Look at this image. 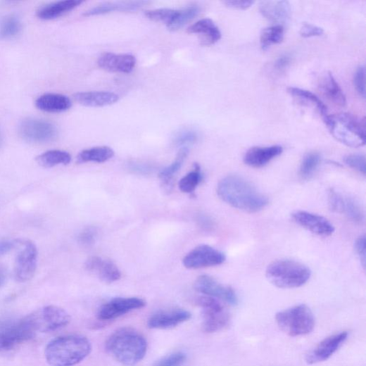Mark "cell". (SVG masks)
I'll return each mask as SVG.
<instances>
[{"instance_id": "obj_26", "label": "cell", "mask_w": 366, "mask_h": 366, "mask_svg": "<svg viewBox=\"0 0 366 366\" xmlns=\"http://www.w3.org/2000/svg\"><path fill=\"white\" fill-rule=\"evenodd\" d=\"M188 32L191 34L201 35L203 45L213 44L218 42L222 37L221 32L218 27L209 18L200 20L189 27Z\"/></svg>"}, {"instance_id": "obj_19", "label": "cell", "mask_w": 366, "mask_h": 366, "mask_svg": "<svg viewBox=\"0 0 366 366\" xmlns=\"http://www.w3.org/2000/svg\"><path fill=\"white\" fill-rule=\"evenodd\" d=\"M98 64L102 69L113 72L128 74L136 65V58L130 54L106 53L99 59Z\"/></svg>"}, {"instance_id": "obj_22", "label": "cell", "mask_w": 366, "mask_h": 366, "mask_svg": "<svg viewBox=\"0 0 366 366\" xmlns=\"http://www.w3.org/2000/svg\"><path fill=\"white\" fill-rule=\"evenodd\" d=\"M262 15L273 23L287 22L291 15V6L288 1H262L259 6Z\"/></svg>"}, {"instance_id": "obj_1", "label": "cell", "mask_w": 366, "mask_h": 366, "mask_svg": "<svg viewBox=\"0 0 366 366\" xmlns=\"http://www.w3.org/2000/svg\"><path fill=\"white\" fill-rule=\"evenodd\" d=\"M217 193L227 204L248 213H257L268 204L265 196L248 181L238 175H229L221 179Z\"/></svg>"}, {"instance_id": "obj_48", "label": "cell", "mask_w": 366, "mask_h": 366, "mask_svg": "<svg viewBox=\"0 0 366 366\" xmlns=\"http://www.w3.org/2000/svg\"><path fill=\"white\" fill-rule=\"evenodd\" d=\"M16 246V243L9 241H0V255L8 253Z\"/></svg>"}, {"instance_id": "obj_34", "label": "cell", "mask_w": 366, "mask_h": 366, "mask_svg": "<svg viewBox=\"0 0 366 366\" xmlns=\"http://www.w3.org/2000/svg\"><path fill=\"white\" fill-rule=\"evenodd\" d=\"M22 24L15 15L6 17L0 23V39H8L17 36L21 31Z\"/></svg>"}, {"instance_id": "obj_38", "label": "cell", "mask_w": 366, "mask_h": 366, "mask_svg": "<svg viewBox=\"0 0 366 366\" xmlns=\"http://www.w3.org/2000/svg\"><path fill=\"white\" fill-rule=\"evenodd\" d=\"M178 13V11L161 8L149 11L146 13V16L156 22L164 23L167 27L173 21Z\"/></svg>"}, {"instance_id": "obj_15", "label": "cell", "mask_w": 366, "mask_h": 366, "mask_svg": "<svg viewBox=\"0 0 366 366\" xmlns=\"http://www.w3.org/2000/svg\"><path fill=\"white\" fill-rule=\"evenodd\" d=\"M292 218L307 231L319 236H331L335 232L334 226L322 215L299 210L292 214Z\"/></svg>"}, {"instance_id": "obj_4", "label": "cell", "mask_w": 366, "mask_h": 366, "mask_svg": "<svg viewBox=\"0 0 366 366\" xmlns=\"http://www.w3.org/2000/svg\"><path fill=\"white\" fill-rule=\"evenodd\" d=\"M326 125L340 143L351 148L365 144V122L349 113L329 115L324 120Z\"/></svg>"}, {"instance_id": "obj_29", "label": "cell", "mask_w": 366, "mask_h": 366, "mask_svg": "<svg viewBox=\"0 0 366 366\" xmlns=\"http://www.w3.org/2000/svg\"><path fill=\"white\" fill-rule=\"evenodd\" d=\"M114 156L115 152L110 147H96L82 151L77 156V162L79 163L90 162L103 163L112 159Z\"/></svg>"}, {"instance_id": "obj_47", "label": "cell", "mask_w": 366, "mask_h": 366, "mask_svg": "<svg viewBox=\"0 0 366 366\" xmlns=\"http://www.w3.org/2000/svg\"><path fill=\"white\" fill-rule=\"evenodd\" d=\"M291 58L289 55H284L281 56L274 64V67L279 70H284L291 63Z\"/></svg>"}, {"instance_id": "obj_45", "label": "cell", "mask_w": 366, "mask_h": 366, "mask_svg": "<svg viewBox=\"0 0 366 366\" xmlns=\"http://www.w3.org/2000/svg\"><path fill=\"white\" fill-rule=\"evenodd\" d=\"M365 243V236L359 237L355 243V250L364 268L365 267L366 262Z\"/></svg>"}, {"instance_id": "obj_44", "label": "cell", "mask_w": 366, "mask_h": 366, "mask_svg": "<svg viewBox=\"0 0 366 366\" xmlns=\"http://www.w3.org/2000/svg\"><path fill=\"white\" fill-rule=\"evenodd\" d=\"M324 33L323 28L310 23H303L300 30V34L303 37H320Z\"/></svg>"}, {"instance_id": "obj_43", "label": "cell", "mask_w": 366, "mask_h": 366, "mask_svg": "<svg viewBox=\"0 0 366 366\" xmlns=\"http://www.w3.org/2000/svg\"><path fill=\"white\" fill-rule=\"evenodd\" d=\"M98 238V231L96 227H89L80 234L79 242L84 246H93Z\"/></svg>"}, {"instance_id": "obj_28", "label": "cell", "mask_w": 366, "mask_h": 366, "mask_svg": "<svg viewBox=\"0 0 366 366\" xmlns=\"http://www.w3.org/2000/svg\"><path fill=\"white\" fill-rule=\"evenodd\" d=\"M288 92L291 96L315 108L320 115H322L323 120H325L329 115L326 105L311 92L294 87H289Z\"/></svg>"}, {"instance_id": "obj_2", "label": "cell", "mask_w": 366, "mask_h": 366, "mask_svg": "<svg viewBox=\"0 0 366 366\" xmlns=\"http://www.w3.org/2000/svg\"><path fill=\"white\" fill-rule=\"evenodd\" d=\"M92 351L89 341L82 336L70 335L51 341L45 348V358L51 366H75Z\"/></svg>"}, {"instance_id": "obj_27", "label": "cell", "mask_w": 366, "mask_h": 366, "mask_svg": "<svg viewBox=\"0 0 366 366\" xmlns=\"http://www.w3.org/2000/svg\"><path fill=\"white\" fill-rule=\"evenodd\" d=\"M189 149L188 147L182 148L174 162L162 170L159 177L162 182V187L166 192H170L174 186V176L179 170L183 163L188 158Z\"/></svg>"}, {"instance_id": "obj_36", "label": "cell", "mask_w": 366, "mask_h": 366, "mask_svg": "<svg viewBox=\"0 0 366 366\" xmlns=\"http://www.w3.org/2000/svg\"><path fill=\"white\" fill-rule=\"evenodd\" d=\"M341 213L345 214L351 220L361 223L364 220V213L360 205L354 199L343 197Z\"/></svg>"}, {"instance_id": "obj_18", "label": "cell", "mask_w": 366, "mask_h": 366, "mask_svg": "<svg viewBox=\"0 0 366 366\" xmlns=\"http://www.w3.org/2000/svg\"><path fill=\"white\" fill-rule=\"evenodd\" d=\"M85 268L89 272H95L106 284L116 282L122 277L120 270L113 261L99 256L89 258L85 263Z\"/></svg>"}, {"instance_id": "obj_11", "label": "cell", "mask_w": 366, "mask_h": 366, "mask_svg": "<svg viewBox=\"0 0 366 366\" xmlns=\"http://www.w3.org/2000/svg\"><path fill=\"white\" fill-rule=\"evenodd\" d=\"M34 334L25 318L0 325V351L11 350L17 345L30 340Z\"/></svg>"}, {"instance_id": "obj_24", "label": "cell", "mask_w": 366, "mask_h": 366, "mask_svg": "<svg viewBox=\"0 0 366 366\" xmlns=\"http://www.w3.org/2000/svg\"><path fill=\"white\" fill-rule=\"evenodd\" d=\"M319 87L324 96L331 102L337 106L346 107V96L332 72H327L320 79Z\"/></svg>"}, {"instance_id": "obj_10", "label": "cell", "mask_w": 366, "mask_h": 366, "mask_svg": "<svg viewBox=\"0 0 366 366\" xmlns=\"http://www.w3.org/2000/svg\"><path fill=\"white\" fill-rule=\"evenodd\" d=\"M19 250L15 263V277L20 282H27L34 276L37 265V249L30 241L20 244Z\"/></svg>"}, {"instance_id": "obj_46", "label": "cell", "mask_w": 366, "mask_h": 366, "mask_svg": "<svg viewBox=\"0 0 366 366\" xmlns=\"http://www.w3.org/2000/svg\"><path fill=\"white\" fill-rule=\"evenodd\" d=\"M226 6L238 10H247L254 4V1H225L223 3Z\"/></svg>"}, {"instance_id": "obj_7", "label": "cell", "mask_w": 366, "mask_h": 366, "mask_svg": "<svg viewBox=\"0 0 366 366\" xmlns=\"http://www.w3.org/2000/svg\"><path fill=\"white\" fill-rule=\"evenodd\" d=\"M34 333H49L59 330L70 322V317L63 308L45 306L24 317Z\"/></svg>"}, {"instance_id": "obj_9", "label": "cell", "mask_w": 366, "mask_h": 366, "mask_svg": "<svg viewBox=\"0 0 366 366\" xmlns=\"http://www.w3.org/2000/svg\"><path fill=\"white\" fill-rule=\"evenodd\" d=\"M19 132L23 140L32 144H48L57 137L56 126L49 121L27 118L20 125Z\"/></svg>"}, {"instance_id": "obj_33", "label": "cell", "mask_w": 366, "mask_h": 366, "mask_svg": "<svg viewBox=\"0 0 366 366\" xmlns=\"http://www.w3.org/2000/svg\"><path fill=\"white\" fill-rule=\"evenodd\" d=\"M203 179L201 167L198 164L195 165L194 170L183 177L178 183L179 190L182 193L192 194L200 185Z\"/></svg>"}, {"instance_id": "obj_40", "label": "cell", "mask_w": 366, "mask_h": 366, "mask_svg": "<svg viewBox=\"0 0 366 366\" xmlns=\"http://www.w3.org/2000/svg\"><path fill=\"white\" fill-rule=\"evenodd\" d=\"M345 163L350 168L362 173L363 175L366 173L365 157L360 154H351L345 157Z\"/></svg>"}, {"instance_id": "obj_21", "label": "cell", "mask_w": 366, "mask_h": 366, "mask_svg": "<svg viewBox=\"0 0 366 366\" xmlns=\"http://www.w3.org/2000/svg\"><path fill=\"white\" fill-rule=\"evenodd\" d=\"M282 153L283 148L280 146L253 147L246 153L244 160L250 167L261 168L282 155Z\"/></svg>"}, {"instance_id": "obj_3", "label": "cell", "mask_w": 366, "mask_h": 366, "mask_svg": "<svg viewBox=\"0 0 366 366\" xmlns=\"http://www.w3.org/2000/svg\"><path fill=\"white\" fill-rule=\"evenodd\" d=\"M106 348L122 365L133 366L146 356L148 343L139 332L124 328L111 335L107 341Z\"/></svg>"}, {"instance_id": "obj_8", "label": "cell", "mask_w": 366, "mask_h": 366, "mask_svg": "<svg viewBox=\"0 0 366 366\" xmlns=\"http://www.w3.org/2000/svg\"><path fill=\"white\" fill-rule=\"evenodd\" d=\"M196 303L203 310V329L206 333L220 332L230 322V315L216 298L201 296L197 299Z\"/></svg>"}, {"instance_id": "obj_39", "label": "cell", "mask_w": 366, "mask_h": 366, "mask_svg": "<svg viewBox=\"0 0 366 366\" xmlns=\"http://www.w3.org/2000/svg\"><path fill=\"white\" fill-rule=\"evenodd\" d=\"M198 137V136L196 131L187 130L177 134L174 140V143L177 146L184 148L187 147L189 145H192L196 143Z\"/></svg>"}, {"instance_id": "obj_23", "label": "cell", "mask_w": 366, "mask_h": 366, "mask_svg": "<svg viewBox=\"0 0 366 366\" xmlns=\"http://www.w3.org/2000/svg\"><path fill=\"white\" fill-rule=\"evenodd\" d=\"M36 107L44 112L58 113L72 107L70 99L62 94H47L39 96L35 101Z\"/></svg>"}, {"instance_id": "obj_20", "label": "cell", "mask_w": 366, "mask_h": 366, "mask_svg": "<svg viewBox=\"0 0 366 366\" xmlns=\"http://www.w3.org/2000/svg\"><path fill=\"white\" fill-rule=\"evenodd\" d=\"M75 100L82 106L99 108L113 105L119 101V96L108 91L83 92L74 95Z\"/></svg>"}, {"instance_id": "obj_32", "label": "cell", "mask_w": 366, "mask_h": 366, "mask_svg": "<svg viewBox=\"0 0 366 366\" xmlns=\"http://www.w3.org/2000/svg\"><path fill=\"white\" fill-rule=\"evenodd\" d=\"M284 38V27L277 25L263 30L260 42L263 51L267 50L272 45L281 43Z\"/></svg>"}, {"instance_id": "obj_14", "label": "cell", "mask_w": 366, "mask_h": 366, "mask_svg": "<svg viewBox=\"0 0 366 366\" xmlns=\"http://www.w3.org/2000/svg\"><path fill=\"white\" fill-rule=\"evenodd\" d=\"M144 300L139 298H117L105 303L100 308L98 317L101 320H111L132 310L146 306Z\"/></svg>"}, {"instance_id": "obj_30", "label": "cell", "mask_w": 366, "mask_h": 366, "mask_svg": "<svg viewBox=\"0 0 366 366\" xmlns=\"http://www.w3.org/2000/svg\"><path fill=\"white\" fill-rule=\"evenodd\" d=\"M146 4V2L108 4L90 9L86 11L84 15L89 17L107 14L115 11H132L141 8Z\"/></svg>"}, {"instance_id": "obj_16", "label": "cell", "mask_w": 366, "mask_h": 366, "mask_svg": "<svg viewBox=\"0 0 366 366\" xmlns=\"http://www.w3.org/2000/svg\"><path fill=\"white\" fill-rule=\"evenodd\" d=\"M191 316L189 311L181 308L160 310L151 315L148 325L153 329H168L187 322Z\"/></svg>"}, {"instance_id": "obj_42", "label": "cell", "mask_w": 366, "mask_h": 366, "mask_svg": "<svg viewBox=\"0 0 366 366\" xmlns=\"http://www.w3.org/2000/svg\"><path fill=\"white\" fill-rule=\"evenodd\" d=\"M187 360V355L182 352L174 353L159 361L156 366H182Z\"/></svg>"}, {"instance_id": "obj_5", "label": "cell", "mask_w": 366, "mask_h": 366, "mask_svg": "<svg viewBox=\"0 0 366 366\" xmlns=\"http://www.w3.org/2000/svg\"><path fill=\"white\" fill-rule=\"evenodd\" d=\"M311 277L310 270L305 265L291 260L274 262L266 270V278L280 289H296L305 285Z\"/></svg>"}, {"instance_id": "obj_6", "label": "cell", "mask_w": 366, "mask_h": 366, "mask_svg": "<svg viewBox=\"0 0 366 366\" xmlns=\"http://www.w3.org/2000/svg\"><path fill=\"white\" fill-rule=\"evenodd\" d=\"M276 320L279 328L291 337L308 335L315 327L313 313L310 308L304 304L278 313Z\"/></svg>"}, {"instance_id": "obj_41", "label": "cell", "mask_w": 366, "mask_h": 366, "mask_svg": "<svg viewBox=\"0 0 366 366\" xmlns=\"http://www.w3.org/2000/svg\"><path fill=\"white\" fill-rule=\"evenodd\" d=\"M354 85L359 96L365 99V68L364 65L360 66L354 75Z\"/></svg>"}, {"instance_id": "obj_35", "label": "cell", "mask_w": 366, "mask_h": 366, "mask_svg": "<svg viewBox=\"0 0 366 366\" xmlns=\"http://www.w3.org/2000/svg\"><path fill=\"white\" fill-rule=\"evenodd\" d=\"M201 9L196 6H192L187 8L178 11V13L173 21L168 26L170 30L175 31L194 20L199 15Z\"/></svg>"}, {"instance_id": "obj_31", "label": "cell", "mask_w": 366, "mask_h": 366, "mask_svg": "<svg viewBox=\"0 0 366 366\" xmlns=\"http://www.w3.org/2000/svg\"><path fill=\"white\" fill-rule=\"evenodd\" d=\"M72 158L69 153L60 150L45 152L37 157V163L42 167L49 168L59 165H68Z\"/></svg>"}, {"instance_id": "obj_13", "label": "cell", "mask_w": 366, "mask_h": 366, "mask_svg": "<svg viewBox=\"0 0 366 366\" xmlns=\"http://www.w3.org/2000/svg\"><path fill=\"white\" fill-rule=\"evenodd\" d=\"M194 289L206 296L222 300L228 304L236 305L239 303L236 294L231 287L222 285L207 274H203L196 280Z\"/></svg>"}, {"instance_id": "obj_25", "label": "cell", "mask_w": 366, "mask_h": 366, "mask_svg": "<svg viewBox=\"0 0 366 366\" xmlns=\"http://www.w3.org/2000/svg\"><path fill=\"white\" fill-rule=\"evenodd\" d=\"M80 0H65L41 7L37 11V16L43 20L57 19L65 14L73 11L82 4Z\"/></svg>"}, {"instance_id": "obj_37", "label": "cell", "mask_w": 366, "mask_h": 366, "mask_svg": "<svg viewBox=\"0 0 366 366\" xmlns=\"http://www.w3.org/2000/svg\"><path fill=\"white\" fill-rule=\"evenodd\" d=\"M320 163V156L317 153L307 154L300 167V176L303 179H308L314 174Z\"/></svg>"}, {"instance_id": "obj_49", "label": "cell", "mask_w": 366, "mask_h": 366, "mask_svg": "<svg viewBox=\"0 0 366 366\" xmlns=\"http://www.w3.org/2000/svg\"><path fill=\"white\" fill-rule=\"evenodd\" d=\"M6 274L4 268L0 267V288H1L6 283Z\"/></svg>"}, {"instance_id": "obj_17", "label": "cell", "mask_w": 366, "mask_h": 366, "mask_svg": "<svg viewBox=\"0 0 366 366\" xmlns=\"http://www.w3.org/2000/svg\"><path fill=\"white\" fill-rule=\"evenodd\" d=\"M348 336L347 332H341L326 338L306 355V362L315 364L328 360L343 344Z\"/></svg>"}, {"instance_id": "obj_12", "label": "cell", "mask_w": 366, "mask_h": 366, "mask_svg": "<svg viewBox=\"0 0 366 366\" xmlns=\"http://www.w3.org/2000/svg\"><path fill=\"white\" fill-rule=\"evenodd\" d=\"M225 255L220 251L208 245H201L182 260L183 265L189 269H201L222 264Z\"/></svg>"}]
</instances>
